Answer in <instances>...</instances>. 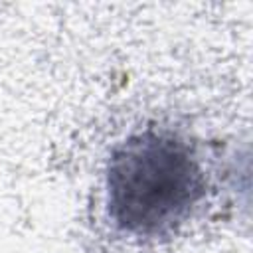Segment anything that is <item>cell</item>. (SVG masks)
<instances>
[{
  "label": "cell",
  "mask_w": 253,
  "mask_h": 253,
  "mask_svg": "<svg viewBox=\"0 0 253 253\" xmlns=\"http://www.w3.org/2000/svg\"><path fill=\"white\" fill-rule=\"evenodd\" d=\"M206 180L192 146L170 130L148 128L115 146L107 164V210L132 235H162L204 198Z\"/></svg>",
  "instance_id": "6da1fadb"
}]
</instances>
